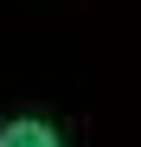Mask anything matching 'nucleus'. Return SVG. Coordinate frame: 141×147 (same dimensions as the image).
Masks as SVG:
<instances>
[{"mask_svg":"<svg viewBox=\"0 0 141 147\" xmlns=\"http://www.w3.org/2000/svg\"><path fill=\"white\" fill-rule=\"evenodd\" d=\"M0 147H64V141H58V128H52V121L19 115V121H7V128H0Z\"/></svg>","mask_w":141,"mask_h":147,"instance_id":"f257e3e1","label":"nucleus"}]
</instances>
